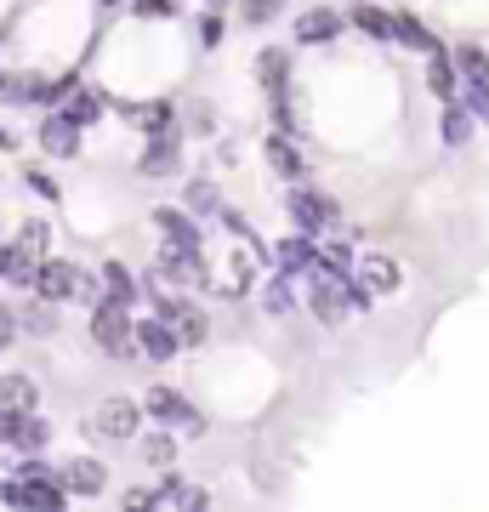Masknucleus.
Here are the masks:
<instances>
[{
  "mask_svg": "<svg viewBox=\"0 0 489 512\" xmlns=\"http://www.w3.org/2000/svg\"><path fill=\"white\" fill-rule=\"evenodd\" d=\"M0 154H18V131L12 126H0Z\"/></svg>",
  "mask_w": 489,
  "mask_h": 512,
  "instance_id": "obj_44",
  "label": "nucleus"
},
{
  "mask_svg": "<svg viewBox=\"0 0 489 512\" xmlns=\"http://www.w3.org/2000/svg\"><path fill=\"white\" fill-rule=\"evenodd\" d=\"M86 330H91V348L103 353V359H114V365H131V359H137V319H131V308L97 296Z\"/></svg>",
  "mask_w": 489,
  "mask_h": 512,
  "instance_id": "obj_2",
  "label": "nucleus"
},
{
  "mask_svg": "<svg viewBox=\"0 0 489 512\" xmlns=\"http://www.w3.org/2000/svg\"><path fill=\"white\" fill-rule=\"evenodd\" d=\"M12 308H18V336H35V342L57 336V325H63V308L35 291H29V302H12Z\"/></svg>",
  "mask_w": 489,
  "mask_h": 512,
  "instance_id": "obj_18",
  "label": "nucleus"
},
{
  "mask_svg": "<svg viewBox=\"0 0 489 512\" xmlns=\"http://www.w3.org/2000/svg\"><path fill=\"white\" fill-rule=\"evenodd\" d=\"M0 404L6 410H40V382L29 370H0Z\"/></svg>",
  "mask_w": 489,
  "mask_h": 512,
  "instance_id": "obj_28",
  "label": "nucleus"
},
{
  "mask_svg": "<svg viewBox=\"0 0 489 512\" xmlns=\"http://www.w3.org/2000/svg\"><path fill=\"white\" fill-rule=\"evenodd\" d=\"M91 433L103 444H131L143 433V404L126 399V393H109V399L91 410Z\"/></svg>",
  "mask_w": 489,
  "mask_h": 512,
  "instance_id": "obj_8",
  "label": "nucleus"
},
{
  "mask_svg": "<svg viewBox=\"0 0 489 512\" xmlns=\"http://www.w3.org/2000/svg\"><path fill=\"white\" fill-rule=\"evenodd\" d=\"M63 490H69V501H103L109 495V461L69 456L63 461Z\"/></svg>",
  "mask_w": 489,
  "mask_h": 512,
  "instance_id": "obj_10",
  "label": "nucleus"
},
{
  "mask_svg": "<svg viewBox=\"0 0 489 512\" xmlns=\"http://www.w3.org/2000/svg\"><path fill=\"white\" fill-rule=\"evenodd\" d=\"M148 279H165V285H205V251L200 245H177V239H165L160 251H154V274Z\"/></svg>",
  "mask_w": 489,
  "mask_h": 512,
  "instance_id": "obj_9",
  "label": "nucleus"
},
{
  "mask_svg": "<svg viewBox=\"0 0 489 512\" xmlns=\"http://www.w3.org/2000/svg\"><path fill=\"white\" fill-rule=\"evenodd\" d=\"M262 154H268L273 177H285V183H302V177H308V165H302V148L290 143V131H273V137H262Z\"/></svg>",
  "mask_w": 489,
  "mask_h": 512,
  "instance_id": "obj_22",
  "label": "nucleus"
},
{
  "mask_svg": "<svg viewBox=\"0 0 489 512\" xmlns=\"http://www.w3.org/2000/svg\"><path fill=\"white\" fill-rule=\"evenodd\" d=\"M18 348V308L12 302H0V353Z\"/></svg>",
  "mask_w": 489,
  "mask_h": 512,
  "instance_id": "obj_40",
  "label": "nucleus"
},
{
  "mask_svg": "<svg viewBox=\"0 0 489 512\" xmlns=\"http://www.w3.org/2000/svg\"><path fill=\"white\" fill-rule=\"evenodd\" d=\"M97 279H103V296H109V302H120V308H137V302H143V279L131 274L120 256H109V262L97 268Z\"/></svg>",
  "mask_w": 489,
  "mask_h": 512,
  "instance_id": "obj_20",
  "label": "nucleus"
},
{
  "mask_svg": "<svg viewBox=\"0 0 489 512\" xmlns=\"http://www.w3.org/2000/svg\"><path fill=\"white\" fill-rule=\"evenodd\" d=\"M182 353V336L171 325H165L160 313H148V319H137V359H148V365H171Z\"/></svg>",
  "mask_w": 489,
  "mask_h": 512,
  "instance_id": "obj_13",
  "label": "nucleus"
},
{
  "mask_svg": "<svg viewBox=\"0 0 489 512\" xmlns=\"http://www.w3.org/2000/svg\"><path fill=\"white\" fill-rule=\"evenodd\" d=\"M353 279H359L364 291L393 296V291L404 285V268H399V256H387V251H364L359 262H353Z\"/></svg>",
  "mask_w": 489,
  "mask_h": 512,
  "instance_id": "obj_16",
  "label": "nucleus"
},
{
  "mask_svg": "<svg viewBox=\"0 0 489 512\" xmlns=\"http://www.w3.org/2000/svg\"><path fill=\"white\" fill-rule=\"evenodd\" d=\"M285 74H290V63H285L279 46H262V52H256V80H262L268 97H285Z\"/></svg>",
  "mask_w": 489,
  "mask_h": 512,
  "instance_id": "obj_31",
  "label": "nucleus"
},
{
  "mask_svg": "<svg viewBox=\"0 0 489 512\" xmlns=\"http://www.w3.org/2000/svg\"><path fill=\"white\" fill-rule=\"evenodd\" d=\"M18 239H23L35 256H46V251H52V222H46V217H29V222L18 228Z\"/></svg>",
  "mask_w": 489,
  "mask_h": 512,
  "instance_id": "obj_38",
  "label": "nucleus"
},
{
  "mask_svg": "<svg viewBox=\"0 0 489 512\" xmlns=\"http://www.w3.org/2000/svg\"><path fill=\"white\" fill-rule=\"evenodd\" d=\"M0 46H6V35H0Z\"/></svg>",
  "mask_w": 489,
  "mask_h": 512,
  "instance_id": "obj_46",
  "label": "nucleus"
},
{
  "mask_svg": "<svg viewBox=\"0 0 489 512\" xmlns=\"http://www.w3.org/2000/svg\"><path fill=\"white\" fill-rule=\"evenodd\" d=\"M126 120L137 131H143V137H160V131H177V103H126Z\"/></svg>",
  "mask_w": 489,
  "mask_h": 512,
  "instance_id": "obj_27",
  "label": "nucleus"
},
{
  "mask_svg": "<svg viewBox=\"0 0 489 512\" xmlns=\"http://www.w3.org/2000/svg\"><path fill=\"white\" fill-rule=\"evenodd\" d=\"M308 313L313 319H319V325H342L347 313V291H342V279H330V274H319V268H313L308 274Z\"/></svg>",
  "mask_w": 489,
  "mask_h": 512,
  "instance_id": "obj_14",
  "label": "nucleus"
},
{
  "mask_svg": "<svg viewBox=\"0 0 489 512\" xmlns=\"http://www.w3.org/2000/svg\"><path fill=\"white\" fill-rule=\"evenodd\" d=\"M313 268H319V239H313V234H302V228H296L290 239H279V245H273V274L308 279Z\"/></svg>",
  "mask_w": 489,
  "mask_h": 512,
  "instance_id": "obj_12",
  "label": "nucleus"
},
{
  "mask_svg": "<svg viewBox=\"0 0 489 512\" xmlns=\"http://www.w3.org/2000/svg\"><path fill=\"white\" fill-rule=\"evenodd\" d=\"M131 12H137V18H171L177 0H131Z\"/></svg>",
  "mask_w": 489,
  "mask_h": 512,
  "instance_id": "obj_42",
  "label": "nucleus"
},
{
  "mask_svg": "<svg viewBox=\"0 0 489 512\" xmlns=\"http://www.w3.org/2000/svg\"><path fill=\"white\" fill-rule=\"evenodd\" d=\"M222 35H228V23H222V12H205V18H200V46H205V52H217V46H222Z\"/></svg>",
  "mask_w": 489,
  "mask_h": 512,
  "instance_id": "obj_39",
  "label": "nucleus"
},
{
  "mask_svg": "<svg viewBox=\"0 0 489 512\" xmlns=\"http://www.w3.org/2000/svg\"><path fill=\"white\" fill-rule=\"evenodd\" d=\"M347 23H353L359 35H370V40H393V12H387V6L353 0V12H347Z\"/></svg>",
  "mask_w": 489,
  "mask_h": 512,
  "instance_id": "obj_30",
  "label": "nucleus"
},
{
  "mask_svg": "<svg viewBox=\"0 0 489 512\" xmlns=\"http://www.w3.org/2000/svg\"><path fill=\"white\" fill-rule=\"evenodd\" d=\"M455 69H461V86H489V52L484 46H455Z\"/></svg>",
  "mask_w": 489,
  "mask_h": 512,
  "instance_id": "obj_35",
  "label": "nucleus"
},
{
  "mask_svg": "<svg viewBox=\"0 0 489 512\" xmlns=\"http://www.w3.org/2000/svg\"><path fill=\"white\" fill-rule=\"evenodd\" d=\"M211 126H217V120H211V109H205V103H194V109H188V131L211 137Z\"/></svg>",
  "mask_w": 489,
  "mask_h": 512,
  "instance_id": "obj_43",
  "label": "nucleus"
},
{
  "mask_svg": "<svg viewBox=\"0 0 489 512\" xmlns=\"http://www.w3.org/2000/svg\"><path fill=\"white\" fill-rule=\"evenodd\" d=\"M23 183L35 188L40 200H57V194H63V188H57V183H52V177H46V171H40V165H29V171H23Z\"/></svg>",
  "mask_w": 489,
  "mask_h": 512,
  "instance_id": "obj_41",
  "label": "nucleus"
},
{
  "mask_svg": "<svg viewBox=\"0 0 489 512\" xmlns=\"http://www.w3.org/2000/svg\"><path fill=\"white\" fill-rule=\"evenodd\" d=\"M143 285H148V302H154V313H160L165 325L182 336V353H188V348H205V342H211V319H205L200 302H188L182 291H160L154 279H143Z\"/></svg>",
  "mask_w": 489,
  "mask_h": 512,
  "instance_id": "obj_3",
  "label": "nucleus"
},
{
  "mask_svg": "<svg viewBox=\"0 0 489 512\" xmlns=\"http://www.w3.org/2000/svg\"><path fill=\"white\" fill-rule=\"evenodd\" d=\"M57 109L69 114V120H74L80 131H91L97 120H103V114H109V97L97 92V86H80V80H74V86H69V97H63Z\"/></svg>",
  "mask_w": 489,
  "mask_h": 512,
  "instance_id": "obj_21",
  "label": "nucleus"
},
{
  "mask_svg": "<svg viewBox=\"0 0 489 512\" xmlns=\"http://www.w3.org/2000/svg\"><path fill=\"white\" fill-rule=\"evenodd\" d=\"M279 12H285V0H239V18H245V29H268Z\"/></svg>",
  "mask_w": 489,
  "mask_h": 512,
  "instance_id": "obj_37",
  "label": "nucleus"
},
{
  "mask_svg": "<svg viewBox=\"0 0 489 512\" xmlns=\"http://www.w3.org/2000/svg\"><path fill=\"white\" fill-rule=\"evenodd\" d=\"M137 456H143L148 467H171V461H177V433H171V427L137 433Z\"/></svg>",
  "mask_w": 489,
  "mask_h": 512,
  "instance_id": "obj_32",
  "label": "nucleus"
},
{
  "mask_svg": "<svg viewBox=\"0 0 489 512\" xmlns=\"http://www.w3.org/2000/svg\"><path fill=\"white\" fill-rule=\"evenodd\" d=\"M35 143H40L46 160H74V154H80V126H74L63 109H46L40 126H35Z\"/></svg>",
  "mask_w": 489,
  "mask_h": 512,
  "instance_id": "obj_11",
  "label": "nucleus"
},
{
  "mask_svg": "<svg viewBox=\"0 0 489 512\" xmlns=\"http://www.w3.org/2000/svg\"><path fill=\"white\" fill-rule=\"evenodd\" d=\"M0 507H23V512H63L69 507V490L63 478H0Z\"/></svg>",
  "mask_w": 489,
  "mask_h": 512,
  "instance_id": "obj_5",
  "label": "nucleus"
},
{
  "mask_svg": "<svg viewBox=\"0 0 489 512\" xmlns=\"http://www.w3.org/2000/svg\"><path fill=\"white\" fill-rule=\"evenodd\" d=\"M154 228L160 239H177V245H200V222L188 205H154Z\"/></svg>",
  "mask_w": 489,
  "mask_h": 512,
  "instance_id": "obj_24",
  "label": "nucleus"
},
{
  "mask_svg": "<svg viewBox=\"0 0 489 512\" xmlns=\"http://www.w3.org/2000/svg\"><path fill=\"white\" fill-rule=\"evenodd\" d=\"M342 29H347V18L336 6H308V12L296 18V46H330Z\"/></svg>",
  "mask_w": 489,
  "mask_h": 512,
  "instance_id": "obj_19",
  "label": "nucleus"
},
{
  "mask_svg": "<svg viewBox=\"0 0 489 512\" xmlns=\"http://www.w3.org/2000/svg\"><path fill=\"white\" fill-rule=\"evenodd\" d=\"M211 6H217V0H211Z\"/></svg>",
  "mask_w": 489,
  "mask_h": 512,
  "instance_id": "obj_47",
  "label": "nucleus"
},
{
  "mask_svg": "<svg viewBox=\"0 0 489 512\" xmlns=\"http://www.w3.org/2000/svg\"><path fill=\"white\" fill-rule=\"evenodd\" d=\"M35 296H46V302H57V308H69V302H80V308H91L97 296H103V279H97V268H80V262H69V256H40L35 268V285H29Z\"/></svg>",
  "mask_w": 489,
  "mask_h": 512,
  "instance_id": "obj_1",
  "label": "nucleus"
},
{
  "mask_svg": "<svg viewBox=\"0 0 489 512\" xmlns=\"http://www.w3.org/2000/svg\"><path fill=\"white\" fill-rule=\"evenodd\" d=\"M256 308L268 313V319H290V313H296V291H290V279L273 274L268 285H262V296H256Z\"/></svg>",
  "mask_w": 489,
  "mask_h": 512,
  "instance_id": "obj_33",
  "label": "nucleus"
},
{
  "mask_svg": "<svg viewBox=\"0 0 489 512\" xmlns=\"http://www.w3.org/2000/svg\"><path fill=\"white\" fill-rule=\"evenodd\" d=\"M472 126H478V114H472L461 97H450V103L438 109V137H444V148H467Z\"/></svg>",
  "mask_w": 489,
  "mask_h": 512,
  "instance_id": "obj_26",
  "label": "nucleus"
},
{
  "mask_svg": "<svg viewBox=\"0 0 489 512\" xmlns=\"http://www.w3.org/2000/svg\"><path fill=\"white\" fill-rule=\"evenodd\" d=\"M35 268H40V256L29 251L18 234L0 239V285H12V291H29V285H35Z\"/></svg>",
  "mask_w": 489,
  "mask_h": 512,
  "instance_id": "obj_17",
  "label": "nucleus"
},
{
  "mask_svg": "<svg viewBox=\"0 0 489 512\" xmlns=\"http://www.w3.org/2000/svg\"><path fill=\"white\" fill-rule=\"evenodd\" d=\"M148 507H211V495L200 484H188L182 473H165L160 490H148Z\"/></svg>",
  "mask_w": 489,
  "mask_h": 512,
  "instance_id": "obj_23",
  "label": "nucleus"
},
{
  "mask_svg": "<svg viewBox=\"0 0 489 512\" xmlns=\"http://www.w3.org/2000/svg\"><path fill=\"white\" fill-rule=\"evenodd\" d=\"M148 183H165V177H177L182 171V131H160V137H148L143 160H137Z\"/></svg>",
  "mask_w": 489,
  "mask_h": 512,
  "instance_id": "obj_15",
  "label": "nucleus"
},
{
  "mask_svg": "<svg viewBox=\"0 0 489 512\" xmlns=\"http://www.w3.org/2000/svg\"><path fill=\"white\" fill-rule=\"evenodd\" d=\"M143 416L160 421V427H171V433H188V439L205 433V416L188 404V393H177V387H165V382L143 393Z\"/></svg>",
  "mask_w": 489,
  "mask_h": 512,
  "instance_id": "obj_7",
  "label": "nucleus"
},
{
  "mask_svg": "<svg viewBox=\"0 0 489 512\" xmlns=\"http://www.w3.org/2000/svg\"><path fill=\"white\" fill-rule=\"evenodd\" d=\"M285 211H290V222H296L302 234H313V239H325V234L342 228V205L330 200L325 188H313V183H290Z\"/></svg>",
  "mask_w": 489,
  "mask_h": 512,
  "instance_id": "obj_4",
  "label": "nucleus"
},
{
  "mask_svg": "<svg viewBox=\"0 0 489 512\" xmlns=\"http://www.w3.org/2000/svg\"><path fill=\"white\" fill-rule=\"evenodd\" d=\"M103 6H131V0H103Z\"/></svg>",
  "mask_w": 489,
  "mask_h": 512,
  "instance_id": "obj_45",
  "label": "nucleus"
},
{
  "mask_svg": "<svg viewBox=\"0 0 489 512\" xmlns=\"http://www.w3.org/2000/svg\"><path fill=\"white\" fill-rule=\"evenodd\" d=\"M182 205H188L194 217H222V205H228V200L217 194V183H205V177H200V183L182 188Z\"/></svg>",
  "mask_w": 489,
  "mask_h": 512,
  "instance_id": "obj_36",
  "label": "nucleus"
},
{
  "mask_svg": "<svg viewBox=\"0 0 489 512\" xmlns=\"http://www.w3.org/2000/svg\"><path fill=\"white\" fill-rule=\"evenodd\" d=\"M393 40H399L404 52H421V57H433L438 46H444V40L416 18V12H393Z\"/></svg>",
  "mask_w": 489,
  "mask_h": 512,
  "instance_id": "obj_25",
  "label": "nucleus"
},
{
  "mask_svg": "<svg viewBox=\"0 0 489 512\" xmlns=\"http://www.w3.org/2000/svg\"><path fill=\"white\" fill-rule=\"evenodd\" d=\"M353 262H359V251H353L347 239H325V245H319V274H330V279H353Z\"/></svg>",
  "mask_w": 489,
  "mask_h": 512,
  "instance_id": "obj_34",
  "label": "nucleus"
},
{
  "mask_svg": "<svg viewBox=\"0 0 489 512\" xmlns=\"http://www.w3.org/2000/svg\"><path fill=\"white\" fill-rule=\"evenodd\" d=\"M427 92L438 97V103H450V97H461V69H455V57L438 46L433 57H427Z\"/></svg>",
  "mask_w": 489,
  "mask_h": 512,
  "instance_id": "obj_29",
  "label": "nucleus"
},
{
  "mask_svg": "<svg viewBox=\"0 0 489 512\" xmlns=\"http://www.w3.org/2000/svg\"><path fill=\"white\" fill-rule=\"evenodd\" d=\"M52 421L40 416V410H6L0 404V450H12V456H35V450H52Z\"/></svg>",
  "mask_w": 489,
  "mask_h": 512,
  "instance_id": "obj_6",
  "label": "nucleus"
}]
</instances>
